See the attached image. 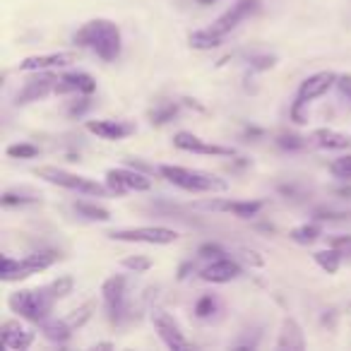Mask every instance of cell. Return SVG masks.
Instances as JSON below:
<instances>
[{
  "label": "cell",
  "instance_id": "cell-19",
  "mask_svg": "<svg viewBox=\"0 0 351 351\" xmlns=\"http://www.w3.org/2000/svg\"><path fill=\"white\" fill-rule=\"evenodd\" d=\"M118 181L128 188V193H147L152 191V178L147 173H142L140 169H128V166H116V169H108Z\"/></svg>",
  "mask_w": 351,
  "mask_h": 351
},
{
  "label": "cell",
  "instance_id": "cell-6",
  "mask_svg": "<svg viewBox=\"0 0 351 351\" xmlns=\"http://www.w3.org/2000/svg\"><path fill=\"white\" fill-rule=\"evenodd\" d=\"M101 298L111 325H123L130 317V313H128V298H125V277H121V274L108 277L101 284Z\"/></svg>",
  "mask_w": 351,
  "mask_h": 351
},
{
  "label": "cell",
  "instance_id": "cell-43",
  "mask_svg": "<svg viewBox=\"0 0 351 351\" xmlns=\"http://www.w3.org/2000/svg\"><path fill=\"white\" fill-rule=\"evenodd\" d=\"M308 104H303V101H293V106H291V121L293 123H298V125H303V123H308V113H303V108H306Z\"/></svg>",
  "mask_w": 351,
  "mask_h": 351
},
{
  "label": "cell",
  "instance_id": "cell-40",
  "mask_svg": "<svg viewBox=\"0 0 351 351\" xmlns=\"http://www.w3.org/2000/svg\"><path fill=\"white\" fill-rule=\"evenodd\" d=\"M197 255H200V258H205V260H217V258H221V255H226V253H224V248H221V245L205 243V245H200Z\"/></svg>",
  "mask_w": 351,
  "mask_h": 351
},
{
  "label": "cell",
  "instance_id": "cell-7",
  "mask_svg": "<svg viewBox=\"0 0 351 351\" xmlns=\"http://www.w3.org/2000/svg\"><path fill=\"white\" fill-rule=\"evenodd\" d=\"M152 325H154V332L159 335V339L169 346L171 351H183L191 349V341L186 339L181 325L173 320V315H169L166 311H154L152 313Z\"/></svg>",
  "mask_w": 351,
  "mask_h": 351
},
{
  "label": "cell",
  "instance_id": "cell-16",
  "mask_svg": "<svg viewBox=\"0 0 351 351\" xmlns=\"http://www.w3.org/2000/svg\"><path fill=\"white\" fill-rule=\"evenodd\" d=\"M0 339H3V346L12 351H27L32 344H34L36 335L32 330H27L20 320H5L3 327H0Z\"/></svg>",
  "mask_w": 351,
  "mask_h": 351
},
{
  "label": "cell",
  "instance_id": "cell-25",
  "mask_svg": "<svg viewBox=\"0 0 351 351\" xmlns=\"http://www.w3.org/2000/svg\"><path fill=\"white\" fill-rule=\"evenodd\" d=\"M322 236V226L317 221H308V224H301V226H293L289 231V239L296 241L298 245H311L315 243L317 239Z\"/></svg>",
  "mask_w": 351,
  "mask_h": 351
},
{
  "label": "cell",
  "instance_id": "cell-24",
  "mask_svg": "<svg viewBox=\"0 0 351 351\" xmlns=\"http://www.w3.org/2000/svg\"><path fill=\"white\" fill-rule=\"evenodd\" d=\"M3 207H25V205H36L41 202V197L34 191H27V188H15V191H5L0 197Z\"/></svg>",
  "mask_w": 351,
  "mask_h": 351
},
{
  "label": "cell",
  "instance_id": "cell-3",
  "mask_svg": "<svg viewBox=\"0 0 351 351\" xmlns=\"http://www.w3.org/2000/svg\"><path fill=\"white\" fill-rule=\"evenodd\" d=\"M53 303L56 296L51 293L49 284L39 289H20L8 298V306L12 308V313H17L29 322H36V325L49 320L51 313H53Z\"/></svg>",
  "mask_w": 351,
  "mask_h": 351
},
{
  "label": "cell",
  "instance_id": "cell-10",
  "mask_svg": "<svg viewBox=\"0 0 351 351\" xmlns=\"http://www.w3.org/2000/svg\"><path fill=\"white\" fill-rule=\"evenodd\" d=\"M77 60V53L73 51H53V53H36L29 58L20 60L17 70L20 73H39V70H53V68H68Z\"/></svg>",
  "mask_w": 351,
  "mask_h": 351
},
{
  "label": "cell",
  "instance_id": "cell-15",
  "mask_svg": "<svg viewBox=\"0 0 351 351\" xmlns=\"http://www.w3.org/2000/svg\"><path fill=\"white\" fill-rule=\"evenodd\" d=\"M241 274H243L241 265L236 263L234 258L221 255V258H217V260H210V265L202 269L200 277L210 284H229V282H234V279H239Z\"/></svg>",
  "mask_w": 351,
  "mask_h": 351
},
{
  "label": "cell",
  "instance_id": "cell-31",
  "mask_svg": "<svg viewBox=\"0 0 351 351\" xmlns=\"http://www.w3.org/2000/svg\"><path fill=\"white\" fill-rule=\"evenodd\" d=\"M306 145H308V137H301L296 132H282V135H277V147H282L287 152H298Z\"/></svg>",
  "mask_w": 351,
  "mask_h": 351
},
{
  "label": "cell",
  "instance_id": "cell-29",
  "mask_svg": "<svg viewBox=\"0 0 351 351\" xmlns=\"http://www.w3.org/2000/svg\"><path fill=\"white\" fill-rule=\"evenodd\" d=\"M217 311H219V298H217L215 293H205V296L197 298L195 317H200V320H210Z\"/></svg>",
  "mask_w": 351,
  "mask_h": 351
},
{
  "label": "cell",
  "instance_id": "cell-26",
  "mask_svg": "<svg viewBox=\"0 0 351 351\" xmlns=\"http://www.w3.org/2000/svg\"><path fill=\"white\" fill-rule=\"evenodd\" d=\"M75 212L89 221H111V212H108L106 207L97 205V202L77 200L75 202Z\"/></svg>",
  "mask_w": 351,
  "mask_h": 351
},
{
  "label": "cell",
  "instance_id": "cell-30",
  "mask_svg": "<svg viewBox=\"0 0 351 351\" xmlns=\"http://www.w3.org/2000/svg\"><path fill=\"white\" fill-rule=\"evenodd\" d=\"M94 311H97V303H94V301H87L84 306H80L77 311H73V315H68V322H70L73 327L87 325V322L92 320Z\"/></svg>",
  "mask_w": 351,
  "mask_h": 351
},
{
  "label": "cell",
  "instance_id": "cell-36",
  "mask_svg": "<svg viewBox=\"0 0 351 351\" xmlns=\"http://www.w3.org/2000/svg\"><path fill=\"white\" fill-rule=\"evenodd\" d=\"M330 171L337 176V178H344V181H349V178H351V154L339 156V159L332 161Z\"/></svg>",
  "mask_w": 351,
  "mask_h": 351
},
{
  "label": "cell",
  "instance_id": "cell-5",
  "mask_svg": "<svg viewBox=\"0 0 351 351\" xmlns=\"http://www.w3.org/2000/svg\"><path fill=\"white\" fill-rule=\"evenodd\" d=\"M111 241L121 243H147V245H169L178 241V231L166 226H132V229H118L108 234Z\"/></svg>",
  "mask_w": 351,
  "mask_h": 351
},
{
  "label": "cell",
  "instance_id": "cell-14",
  "mask_svg": "<svg viewBox=\"0 0 351 351\" xmlns=\"http://www.w3.org/2000/svg\"><path fill=\"white\" fill-rule=\"evenodd\" d=\"M197 207L212 212H231L239 219H253V217L260 215L265 202L263 200H210V202H197Z\"/></svg>",
  "mask_w": 351,
  "mask_h": 351
},
{
  "label": "cell",
  "instance_id": "cell-12",
  "mask_svg": "<svg viewBox=\"0 0 351 351\" xmlns=\"http://www.w3.org/2000/svg\"><path fill=\"white\" fill-rule=\"evenodd\" d=\"M337 77H339V75L332 73V70H322V73L311 75V77H306L301 82L296 99L303 104H311V101H315V99L325 97L332 87H337Z\"/></svg>",
  "mask_w": 351,
  "mask_h": 351
},
{
  "label": "cell",
  "instance_id": "cell-41",
  "mask_svg": "<svg viewBox=\"0 0 351 351\" xmlns=\"http://www.w3.org/2000/svg\"><path fill=\"white\" fill-rule=\"evenodd\" d=\"M106 188L113 193V195H118V197H123V195H125V193H128V188L123 186L121 181H118V178L111 173V171H106Z\"/></svg>",
  "mask_w": 351,
  "mask_h": 351
},
{
  "label": "cell",
  "instance_id": "cell-13",
  "mask_svg": "<svg viewBox=\"0 0 351 351\" xmlns=\"http://www.w3.org/2000/svg\"><path fill=\"white\" fill-rule=\"evenodd\" d=\"M258 8H260V0H239V3H236V5H231L224 15L217 17L215 25H212V29L219 32L221 36H226L229 32H234L236 27L245 20V17L253 15Z\"/></svg>",
  "mask_w": 351,
  "mask_h": 351
},
{
  "label": "cell",
  "instance_id": "cell-9",
  "mask_svg": "<svg viewBox=\"0 0 351 351\" xmlns=\"http://www.w3.org/2000/svg\"><path fill=\"white\" fill-rule=\"evenodd\" d=\"M87 132L101 137L106 142H118L125 137L135 135L137 125L132 121H121V118H99V121H87L84 123Z\"/></svg>",
  "mask_w": 351,
  "mask_h": 351
},
{
  "label": "cell",
  "instance_id": "cell-35",
  "mask_svg": "<svg viewBox=\"0 0 351 351\" xmlns=\"http://www.w3.org/2000/svg\"><path fill=\"white\" fill-rule=\"evenodd\" d=\"M123 267L130 269V272H135V274H142L152 267V260L145 258V255H130V258L123 260Z\"/></svg>",
  "mask_w": 351,
  "mask_h": 351
},
{
  "label": "cell",
  "instance_id": "cell-17",
  "mask_svg": "<svg viewBox=\"0 0 351 351\" xmlns=\"http://www.w3.org/2000/svg\"><path fill=\"white\" fill-rule=\"evenodd\" d=\"M97 92V82L92 75L87 73H65L58 77L53 94H94Z\"/></svg>",
  "mask_w": 351,
  "mask_h": 351
},
{
  "label": "cell",
  "instance_id": "cell-38",
  "mask_svg": "<svg viewBox=\"0 0 351 351\" xmlns=\"http://www.w3.org/2000/svg\"><path fill=\"white\" fill-rule=\"evenodd\" d=\"M248 65H250V70H258V73H265V70H269V68H274V65H277V56H269V53L250 56V58H248Z\"/></svg>",
  "mask_w": 351,
  "mask_h": 351
},
{
  "label": "cell",
  "instance_id": "cell-27",
  "mask_svg": "<svg viewBox=\"0 0 351 351\" xmlns=\"http://www.w3.org/2000/svg\"><path fill=\"white\" fill-rule=\"evenodd\" d=\"M178 104H173V101H161V104H156L154 108L149 111V121H152V125H166V123H171L176 116H178Z\"/></svg>",
  "mask_w": 351,
  "mask_h": 351
},
{
  "label": "cell",
  "instance_id": "cell-39",
  "mask_svg": "<svg viewBox=\"0 0 351 351\" xmlns=\"http://www.w3.org/2000/svg\"><path fill=\"white\" fill-rule=\"evenodd\" d=\"M330 248H335L337 253H341V255H346V258H351V236L349 234L332 236V239H330Z\"/></svg>",
  "mask_w": 351,
  "mask_h": 351
},
{
  "label": "cell",
  "instance_id": "cell-1",
  "mask_svg": "<svg viewBox=\"0 0 351 351\" xmlns=\"http://www.w3.org/2000/svg\"><path fill=\"white\" fill-rule=\"evenodd\" d=\"M73 44L80 46V49L92 51L104 63H113L123 51V36L116 22L106 20V17H97V20L84 22V25L75 32Z\"/></svg>",
  "mask_w": 351,
  "mask_h": 351
},
{
  "label": "cell",
  "instance_id": "cell-8",
  "mask_svg": "<svg viewBox=\"0 0 351 351\" xmlns=\"http://www.w3.org/2000/svg\"><path fill=\"white\" fill-rule=\"evenodd\" d=\"M56 84H58V75H53L51 70H39V75L27 80L25 87L15 94V106H27V104L41 101V99H46L49 94L56 92Z\"/></svg>",
  "mask_w": 351,
  "mask_h": 351
},
{
  "label": "cell",
  "instance_id": "cell-37",
  "mask_svg": "<svg viewBox=\"0 0 351 351\" xmlns=\"http://www.w3.org/2000/svg\"><path fill=\"white\" fill-rule=\"evenodd\" d=\"M17 272H20V260L10 258V255H3V282H17Z\"/></svg>",
  "mask_w": 351,
  "mask_h": 351
},
{
  "label": "cell",
  "instance_id": "cell-11",
  "mask_svg": "<svg viewBox=\"0 0 351 351\" xmlns=\"http://www.w3.org/2000/svg\"><path fill=\"white\" fill-rule=\"evenodd\" d=\"M173 145L183 152H193V154H205V156H234L236 149L234 147H221V145H212L205 142L202 137L193 135L188 130H181L173 135Z\"/></svg>",
  "mask_w": 351,
  "mask_h": 351
},
{
  "label": "cell",
  "instance_id": "cell-2",
  "mask_svg": "<svg viewBox=\"0 0 351 351\" xmlns=\"http://www.w3.org/2000/svg\"><path fill=\"white\" fill-rule=\"evenodd\" d=\"M159 173L164 176L169 183H173L176 188H181V191H188V193H226L229 191V183H226L224 178H219L217 173H210V171L161 164Z\"/></svg>",
  "mask_w": 351,
  "mask_h": 351
},
{
  "label": "cell",
  "instance_id": "cell-44",
  "mask_svg": "<svg viewBox=\"0 0 351 351\" xmlns=\"http://www.w3.org/2000/svg\"><path fill=\"white\" fill-rule=\"evenodd\" d=\"M245 135H248V137H260V135H263V130H260V128H245Z\"/></svg>",
  "mask_w": 351,
  "mask_h": 351
},
{
  "label": "cell",
  "instance_id": "cell-32",
  "mask_svg": "<svg viewBox=\"0 0 351 351\" xmlns=\"http://www.w3.org/2000/svg\"><path fill=\"white\" fill-rule=\"evenodd\" d=\"M49 289H51V293L56 296V301H60V298H65V296H70L73 293V289H75V279L73 277H58V279H53V282L49 284Z\"/></svg>",
  "mask_w": 351,
  "mask_h": 351
},
{
  "label": "cell",
  "instance_id": "cell-33",
  "mask_svg": "<svg viewBox=\"0 0 351 351\" xmlns=\"http://www.w3.org/2000/svg\"><path fill=\"white\" fill-rule=\"evenodd\" d=\"M36 154H39V147L29 145V142H17V145L8 147V156L12 159H34Z\"/></svg>",
  "mask_w": 351,
  "mask_h": 351
},
{
  "label": "cell",
  "instance_id": "cell-42",
  "mask_svg": "<svg viewBox=\"0 0 351 351\" xmlns=\"http://www.w3.org/2000/svg\"><path fill=\"white\" fill-rule=\"evenodd\" d=\"M337 89H339L341 97L351 104V73H344V75H339V77H337Z\"/></svg>",
  "mask_w": 351,
  "mask_h": 351
},
{
  "label": "cell",
  "instance_id": "cell-34",
  "mask_svg": "<svg viewBox=\"0 0 351 351\" xmlns=\"http://www.w3.org/2000/svg\"><path fill=\"white\" fill-rule=\"evenodd\" d=\"M89 108H92V99H89V94H77V99L68 106V116L70 118H82Z\"/></svg>",
  "mask_w": 351,
  "mask_h": 351
},
{
  "label": "cell",
  "instance_id": "cell-28",
  "mask_svg": "<svg viewBox=\"0 0 351 351\" xmlns=\"http://www.w3.org/2000/svg\"><path fill=\"white\" fill-rule=\"evenodd\" d=\"M313 258H315L317 267H322L327 274H335L337 269H339V263H341V258H344V255L337 253L335 248H327V250H317Z\"/></svg>",
  "mask_w": 351,
  "mask_h": 351
},
{
  "label": "cell",
  "instance_id": "cell-4",
  "mask_svg": "<svg viewBox=\"0 0 351 351\" xmlns=\"http://www.w3.org/2000/svg\"><path fill=\"white\" fill-rule=\"evenodd\" d=\"M34 173L39 176L41 181L51 183V186H58L65 188V191H75V193H82V195H92V197H106L108 188L106 183H97L87 176H80V173H70L65 169H58V166H39L34 169Z\"/></svg>",
  "mask_w": 351,
  "mask_h": 351
},
{
  "label": "cell",
  "instance_id": "cell-45",
  "mask_svg": "<svg viewBox=\"0 0 351 351\" xmlns=\"http://www.w3.org/2000/svg\"><path fill=\"white\" fill-rule=\"evenodd\" d=\"M197 3H202V5H210V3H217V0H197Z\"/></svg>",
  "mask_w": 351,
  "mask_h": 351
},
{
  "label": "cell",
  "instance_id": "cell-21",
  "mask_svg": "<svg viewBox=\"0 0 351 351\" xmlns=\"http://www.w3.org/2000/svg\"><path fill=\"white\" fill-rule=\"evenodd\" d=\"M73 330L75 327L68 322V317H49L41 322V335L53 344H65L73 337Z\"/></svg>",
  "mask_w": 351,
  "mask_h": 351
},
{
  "label": "cell",
  "instance_id": "cell-20",
  "mask_svg": "<svg viewBox=\"0 0 351 351\" xmlns=\"http://www.w3.org/2000/svg\"><path fill=\"white\" fill-rule=\"evenodd\" d=\"M277 349H296L303 351L306 349V337H303V330L293 317H284L282 330H279V339H277Z\"/></svg>",
  "mask_w": 351,
  "mask_h": 351
},
{
  "label": "cell",
  "instance_id": "cell-22",
  "mask_svg": "<svg viewBox=\"0 0 351 351\" xmlns=\"http://www.w3.org/2000/svg\"><path fill=\"white\" fill-rule=\"evenodd\" d=\"M311 140L317 147H322V149H346L351 145L349 135H344L339 130H332V128H317V130H313Z\"/></svg>",
  "mask_w": 351,
  "mask_h": 351
},
{
  "label": "cell",
  "instance_id": "cell-23",
  "mask_svg": "<svg viewBox=\"0 0 351 351\" xmlns=\"http://www.w3.org/2000/svg\"><path fill=\"white\" fill-rule=\"evenodd\" d=\"M188 41H191V46L195 51H212V49H219L224 36L212 29V27H207V29H195L188 36Z\"/></svg>",
  "mask_w": 351,
  "mask_h": 351
},
{
  "label": "cell",
  "instance_id": "cell-18",
  "mask_svg": "<svg viewBox=\"0 0 351 351\" xmlns=\"http://www.w3.org/2000/svg\"><path fill=\"white\" fill-rule=\"evenodd\" d=\"M60 255L56 250H36V253L27 255L25 260H20V272H17V279H25L29 274H36V272H44L49 269L51 265L58 263Z\"/></svg>",
  "mask_w": 351,
  "mask_h": 351
}]
</instances>
